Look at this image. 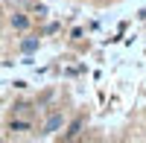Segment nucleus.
Wrapping results in <instances>:
<instances>
[{
    "mask_svg": "<svg viewBox=\"0 0 146 143\" xmlns=\"http://www.w3.org/2000/svg\"><path fill=\"white\" fill-rule=\"evenodd\" d=\"M62 126H64V117H62V114H50V117H47V123H44V134H53V132H58Z\"/></svg>",
    "mask_w": 146,
    "mask_h": 143,
    "instance_id": "obj_1",
    "label": "nucleus"
},
{
    "mask_svg": "<svg viewBox=\"0 0 146 143\" xmlns=\"http://www.w3.org/2000/svg\"><path fill=\"white\" fill-rule=\"evenodd\" d=\"M12 26H15V29H27L29 26V18L27 15H12Z\"/></svg>",
    "mask_w": 146,
    "mask_h": 143,
    "instance_id": "obj_2",
    "label": "nucleus"
},
{
    "mask_svg": "<svg viewBox=\"0 0 146 143\" xmlns=\"http://www.w3.org/2000/svg\"><path fill=\"white\" fill-rule=\"evenodd\" d=\"M21 50L23 53H35V50H38V38H23L21 41Z\"/></svg>",
    "mask_w": 146,
    "mask_h": 143,
    "instance_id": "obj_3",
    "label": "nucleus"
},
{
    "mask_svg": "<svg viewBox=\"0 0 146 143\" xmlns=\"http://www.w3.org/2000/svg\"><path fill=\"white\" fill-rule=\"evenodd\" d=\"M79 128H82V123L76 120V123H73V126H70V132H67V137H76V134H79Z\"/></svg>",
    "mask_w": 146,
    "mask_h": 143,
    "instance_id": "obj_4",
    "label": "nucleus"
},
{
    "mask_svg": "<svg viewBox=\"0 0 146 143\" xmlns=\"http://www.w3.org/2000/svg\"><path fill=\"white\" fill-rule=\"evenodd\" d=\"M12 128H15V132H27L29 126H27V123H18V120H15V123H12Z\"/></svg>",
    "mask_w": 146,
    "mask_h": 143,
    "instance_id": "obj_5",
    "label": "nucleus"
}]
</instances>
